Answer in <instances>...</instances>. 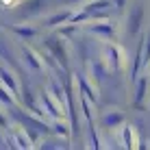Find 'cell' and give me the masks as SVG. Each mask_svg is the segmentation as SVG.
I'll return each instance as SVG.
<instances>
[{
	"mask_svg": "<svg viewBox=\"0 0 150 150\" xmlns=\"http://www.w3.org/2000/svg\"><path fill=\"white\" fill-rule=\"evenodd\" d=\"M24 57H26V61L30 65H33L35 70H41L44 68V61H41V57L35 52V50H28V48H24Z\"/></svg>",
	"mask_w": 150,
	"mask_h": 150,
	"instance_id": "cell-10",
	"label": "cell"
},
{
	"mask_svg": "<svg viewBox=\"0 0 150 150\" xmlns=\"http://www.w3.org/2000/svg\"><path fill=\"white\" fill-rule=\"evenodd\" d=\"M13 30L18 35H24V37H33V35H35V28H26V26H15Z\"/></svg>",
	"mask_w": 150,
	"mask_h": 150,
	"instance_id": "cell-12",
	"label": "cell"
},
{
	"mask_svg": "<svg viewBox=\"0 0 150 150\" xmlns=\"http://www.w3.org/2000/svg\"><path fill=\"white\" fill-rule=\"evenodd\" d=\"M70 18H72V11H59L57 15H52V18L48 20V26H59L61 22H70Z\"/></svg>",
	"mask_w": 150,
	"mask_h": 150,
	"instance_id": "cell-11",
	"label": "cell"
},
{
	"mask_svg": "<svg viewBox=\"0 0 150 150\" xmlns=\"http://www.w3.org/2000/svg\"><path fill=\"white\" fill-rule=\"evenodd\" d=\"M105 65L109 68L111 72H122L126 68V54L120 46H105Z\"/></svg>",
	"mask_w": 150,
	"mask_h": 150,
	"instance_id": "cell-1",
	"label": "cell"
},
{
	"mask_svg": "<svg viewBox=\"0 0 150 150\" xmlns=\"http://www.w3.org/2000/svg\"><path fill=\"white\" fill-rule=\"evenodd\" d=\"M89 33L96 35V37H102V39H111L113 35H115V28H113V24L109 20H102V22H94L89 26Z\"/></svg>",
	"mask_w": 150,
	"mask_h": 150,
	"instance_id": "cell-3",
	"label": "cell"
},
{
	"mask_svg": "<svg viewBox=\"0 0 150 150\" xmlns=\"http://www.w3.org/2000/svg\"><path fill=\"white\" fill-rule=\"evenodd\" d=\"M142 20H144V9H142V7L133 9L131 15H128V33H139Z\"/></svg>",
	"mask_w": 150,
	"mask_h": 150,
	"instance_id": "cell-5",
	"label": "cell"
},
{
	"mask_svg": "<svg viewBox=\"0 0 150 150\" xmlns=\"http://www.w3.org/2000/svg\"><path fill=\"white\" fill-rule=\"evenodd\" d=\"M146 91H148V76H142V79L137 81V91H135V102H137V107H144Z\"/></svg>",
	"mask_w": 150,
	"mask_h": 150,
	"instance_id": "cell-6",
	"label": "cell"
},
{
	"mask_svg": "<svg viewBox=\"0 0 150 150\" xmlns=\"http://www.w3.org/2000/svg\"><path fill=\"white\" fill-rule=\"evenodd\" d=\"M0 124H2V126H7V120H4L2 115H0Z\"/></svg>",
	"mask_w": 150,
	"mask_h": 150,
	"instance_id": "cell-15",
	"label": "cell"
},
{
	"mask_svg": "<svg viewBox=\"0 0 150 150\" xmlns=\"http://www.w3.org/2000/svg\"><path fill=\"white\" fill-rule=\"evenodd\" d=\"M0 102H4V105H11V102H13V98L4 91V87H0Z\"/></svg>",
	"mask_w": 150,
	"mask_h": 150,
	"instance_id": "cell-13",
	"label": "cell"
},
{
	"mask_svg": "<svg viewBox=\"0 0 150 150\" xmlns=\"http://www.w3.org/2000/svg\"><path fill=\"white\" fill-rule=\"evenodd\" d=\"M137 128L131 126V124H126V126L122 128V139H124V146L126 148H139V139H137Z\"/></svg>",
	"mask_w": 150,
	"mask_h": 150,
	"instance_id": "cell-4",
	"label": "cell"
},
{
	"mask_svg": "<svg viewBox=\"0 0 150 150\" xmlns=\"http://www.w3.org/2000/svg\"><path fill=\"white\" fill-rule=\"evenodd\" d=\"M124 122V115L120 111H109L105 117H102V124L105 126H109V128H113V126H117V124H122Z\"/></svg>",
	"mask_w": 150,
	"mask_h": 150,
	"instance_id": "cell-8",
	"label": "cell"
},
{
	"mask_svg": "<svg viewBox=\"0 0 150 150\" xmlns=\"http://www.w3.org/2000/svg\"><path fill=\"white\" fill-rule=\"evenodd\" d=\"M0 81L4 83V87H9L13 94H18V83H15V76L11 74V72H7L4 68H0Z\"/></svg>",
	"mask_w": 150,
	"mask_h": 150,
	"instance_id": "cell-9",
	"label": "cell"
},
{
	"mask_svg": "<svg viewBox=\"0 0 150 150\" xmlns=\"http://www.w3.org/2000/svg\"><path fill=\"white\" fill-rule=\"evenodd\" d=\"M109 7H111V0H91L85 7V11L89 13V18H91V15H96L98 11H107Z\"/></svg>",
	"mask_w": 150,
	"mask_h": 150,
	"instance_id": "cell-7",
	"label": "cell"
},
{
	"mask_svg": "<svg viewBox=\"0 0 150 150\" xmlns=\"http://www.w3.org/2000/svg\"><path fill=\"white\" fill-rule=\"evenodd\" d=\"M111 4H115V7L124 9V4H126V0H111Z\"/></svg>",
	"mask_w": 150,
	"mask_h": 150,
	"instance_id": "cell-14",
	"label": "cell"
},
{
	"mask_svg": "<svg viewBox=\"0 0 150 150\" xmlns=\"http://www.w3.org/2000/svg\"><path fill=\"white\" fill-rule=\"evenodd\" d=\"M46 44H48V48H50V54L57 57L61 65L70 63V50H68V39L65 37H61V35L57 33V35H52V37L46 41Z\"/></svg>",
	"mask_w": 150,
	"mask_h": 150,
	"instance_id": "cell-2",
	"label": "cell"
}]
</instances>
